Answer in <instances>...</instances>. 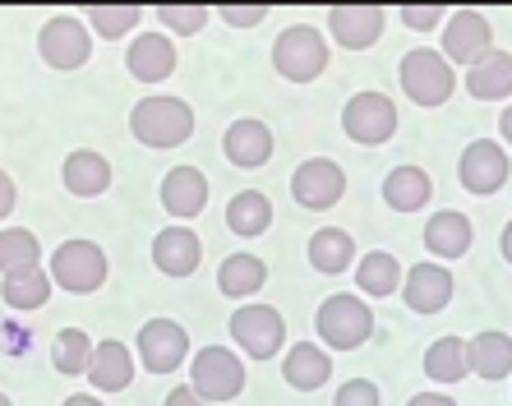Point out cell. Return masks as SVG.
Listing matches in <instances>:
<instances>
[{"mask_svg": "<svg viewBox=\"0 0 512 406\" xmlns=\"http://www.w3.org/2000/svg\"><path fill=\"white\" fill-rule=\"evenodd\" d=\"M130 134L143 148H157V153L180 148L194 134V107L185 97H171V93L139 97L130 111Z\"/></svg>", "mask_w": 512, "mask_h": 406, "instance_id": "obj_1", "label": "cell"}, {"mask_svg": "<svg viewBox=\"0 0 512 406\" xmlns=\"http://www.w3.org/2000/svg\"><path fill=\"white\" fill-rule=\"evenodd\" d=\"M111 263H107V250L97 240H65L51 250V287L70 291V296H93L102 282H107Z\"/></svg>", "mask_w": 512, "mask_h": 406, "instance_id": "obj_2", "label": "cell"}, {"mask_svg": "<svg viewBox=\"0 0 512 406\" xmlns=\"http://www.w3.org/2000/svg\"><path fill=\"white\" fill-rule=\"evenodd\" d=\"M273 70L286 84H314L328 70V37L310 24H291L273 42Z\"/></svg>", "mask_w": 512, "mask_h": 406, "instance_id": "obj_3", "label": "cell"}, {"mask_svg": "<svg viewBox=\"0 0 512 406\" xmlns=\"http://www.w3.org/2000/svg\"><path fill=\"white\" fill-rule=\"evenodd\" d=\"M314 328H319V342L328 351H356L374 337V314L360 296H328L314 314Z\"/></svg>", "mask_w": 512, "mask_h": 406, "instance_id": "obj_4", "label": "cell"}, {"mask_svg": "<svg viewBox=\"0 0 512 406\" xmlns=\"http://www.w3.org/2000/svg\"><path fill=\"white\" fill-rule=\"evenodd\" d=\"M397 79H402V93L411 97L416 107H443V102L453 97V88H457L453 65H448L439 51H429V47L406 51Z\"/></svg>", "mask_w": 512, "mask_h": 406, "instance_id": "obj_5", "label": "cell"}, {"mask_svg": "<svg viewBox=\"0 0 512 406\" xmlns=\"http://www.w3.org/2000/svg\"><path fill=\"white\" fill-rule=\"evenodd\" d=\"M190 388L203 397V402H236L245 393V360L231 347H203L194 351L190 365Z\"/></svg>", "mask_w": 512, "mask_h": 406, "instance_id": "obj_6", "label": "cell"}, {"mask_svg": "<svg viewBox=\"0 0 512 406\" xmlns=\"http://www.w3.org/2000/svg\"><path fill=\"white\" fill-rule=\"evenodd\" d=\"M342 130L351 144L360 148H379L397 134V107L393 97L379 93V88H365L342 107Z\"/></svg>", "mask_w": 512, "mask_h": 406, "instance_id": "obj_7", "label": "cell"}, {"mask_svg": "<svg viewBox=\"0 0 512 406\" xmlns=\"http://www.w3.org/2000/svg\"><path fill=\"white\" fill-rule=\"evenodd\" d=\"M37 56L51 70H84L93 60V33L84 28L79 14H51L42 33H37Z\"/></svg>", "mask_w": 512, "mask_h": 406, "instance_id": "obj_8", "label": "cell"}, {"mask_svg": "<svg viewBox=\"0 0 512 406\" xmlns=\"http://www.w3.org/2000/svg\"><path fill=\"white\" fill-rule=\"evenodd\" d=\"M231 342L250 360H273L286 351V319L273 305H240L231 314Z\"/></svg>", "mask_w": 512, "mask_h": 406, "instance_id": "obj_9", "label": "cell"}, {"mask_svg": "<svg viewBox=\"0 0 512 406\" xmlns=\"http://www.w3.org/2000/svg\"><path fill=\"white\" fill-rule=\"evenodd\" d=\"M134 351L148 374H176L190 360V333L176 319H148L134 337Z\"/></svg>", "mask_w": 512, "mask_h": 406, "instance_id": "obj_10", "label": "cell"}, {"mask_svg": "<svg viewBox=\"0 0 512 406\" xmlns=\"http://www.w3.org/2000/svg\"><path fill=\"white\" fill-rule=\"evenodd\" d=\"M457 180H462L466 194H499L508 185V148L494 144V139H476V144H466L462 157H457Z\"/></svg>", "mask_w": 512, "mask_h": 406, "instance_id": "obj_11", "label": "cell"}, {"mask_svg": "<svg viewBox=\"0 0 512 406\" xmlns=\"http://www.w3.org/2000/svg\"><path fill=\"white\" fill-rule=\"evenodd\" d=\"M494 51V28H489V19L480 10H453L448 14V24H443V51L439 56L448 60V65H476L480 56H489Z\"/></svg>", "mask_w": 512, "mask_h": 406, "instance_id": "obj_12", "label": "cell"}, {"mask_svg": "<svg viewBox=\"0 0 512 406\" xmlns=\"http://www.w3.org/2000/svg\"><path fill=\"white\" fill-rule=\"evenodd\" d=\"M342 194H346V171L337 167L333 157H310L291 176V199L300 208H310V213H323V208L342 203Z\"/></svg>", "mask_w": 512, "mask_h": 406, "instance_id": "obj_13", "label": "cell"}, {"mask_svg": "<svg viewBox=\"0 0 512 406\" xmlns=\"http://www.w3.org/2000/svg\"><path fill=\"white\" fill-rule=\"evenodd\" d=\"M388 28V14L379 5H333L328 10V33H333L337 47L346 51H365L374 47Z\"/></svg>", "mask_w": 512, "mask_h": 406, "instance_id": "obj_14", "label": "cell"}, {"mask_svg": "<svg viewBox=\"0 0 512 406\" xmlns=\"http://www.w3.org/2000/svg\"><path fill=\"white\" fill-rule=\"evenodd\" d=\"M273 148H277L273 130H268L263 120H254V116L231 120V130L222 134V153H227V162H231V167H240V171H259V167H268Z\"/></svg>", "mask_w": 512, "mask_h": 406, "instance_id": "obj_15", "label": "cell"}, {"mask_svg": "<svg viewBox=\"0 0 512 406\" xmlns=\"http://www.w3.org/2000/svg\"><path fill=\"white\" fill-rule=\"evenodd\" d=\"M125 70L134 84H162L176 74V42L167 33H139L125 51Z\"/></svg>", "mask_w": 512, "mask_h": 406, "instance_id": "obj_16", "label": "cell"}, {"mask_svg": "<svg viewBox=\"0 0 512 406\" xmlns=\"http://www.w3.org/2000/svg\"><path fill=\"white\" fill-rule=\"evenodd\" d=\"M162 208H167L176 222H190V217H199L203 208H208V176H203L199 167H171L167 176H162Z\"/></svg>", "mask_w": 512, "mask_h": 406, "instance_id": "obj_17", "label": "cell"}, {"mask_svg": "<svg viewBox=\"0 0 512 406\" xmlns=\"http://www.w3.org/2000/svg\"><path fill=\"white\" fill-rule=\"evenodd\" d=\"M402 296L411 314H439L453 300V273L439 263H416L411 273H402Z\"/></svg>", "mask_w": 512, "mask_h": 406, "instance_id": "obj_18", "label": "cell"}, {"mask_svg": "<svg viewBox=\"0 0 512 406\" xmlns=\"http://www.w3.org/2000/svg\"><path fill=\"white\" fill-rule=\"evenodd\" d=\"M88 383L97 393H125L134 383V351L116 337L93 342V360H88Z\"/></svg>", "mask_w": 512, "mask_h": 406, "instance_id": "obj_19", "label": "cell"}, {"mask_svg": "<svg viewBox=\"0 0 512 406\" xmlns=\"http://www.w3.org/2000/svg\"><path fill=\"white\" fill-rule=\"evenodd\" d=\"M153 263H157V273H167V277H190L194 268L203 263V240L194 236L190 227H167V231H157V240H153Z\"/></svg>", "mask_w": 512, "mask_h": 406, "instance_id": "obj_20", "label": "cell"}, {"mask_svg": "<svg viewBox=\"0 0 512 406\" xmlns=\"http://www.w3.org/2000/svg\"><path fill=\"white\" fill-rule=\"evenodd\" d=\"M111 162L102 153H93V148H74L70 157H65V167H60V180H65V190L74 194V199H97V194L111 190Z\"/></svg>", "mask_w": 512, "mask_h": 406, "instance_id": "obj_21", "label": "cell"}, {"mask_svg": "<svg viewBox=\"0 0 512 406\" xmlns=\"http://www.w3.org/2000/svg\"><path fill=\"white\" fill-rule=\"evenodd\" d=\"M282 379L296 393H314V388H323L333 379V356L319 342H296L291 351H282Z\"/></svg>", "mask_w": 512, "mask_h": 406, "instance_id": "obj_22", "label": "cell"}, {"mask_svg": "<svg viewBox=\"0 0 512 406\" xmlns=\"http://www.w3.org/2000/svg\"><path fill=\"white\" fill-rule=\"evenodd\" d=\"M466 365H471V374L485 383H499L512 374V337L499 333V328H485V333H476L471 342H466Z\"/></svg>", "mask_w": 512, "mask_h": 406, "instance_id": "obj_23", "label": "cell"}, {"mask_svg": "<svg viewBox=\"0 0 512 406\" xmlns=\"http://www.w3.org/2000/svg\"><path fill=\"white\" fill-rule=\"evenodd\" d=\"M471 240H476V231H471V217L466 213L443 208V213H434L425 222V245L434 259H462L471 250Z\"/></svg>", "mask_w": 512, "mask_h": 406, "instance_id": "obj_24", "label": "cell"}, {"mask_svg": "<svg viewBox=\"0 0 512 406\" xmlns=\"http://www.w3.org/2000/svg\"><path fill=\"white\" fill-rule=\"evenodd\" d=\"M466 93L480 97V102H503L512 97V51H489L480 56L471 70H466Z\"/></svg>", "mask_w": 512, "mask_h": 406, "instance_id": "obj_25", "label": "cell"}, {"mask_svg": "<svg viewBox=\"0 0 512 406\" xmlns=\"http://www.w3.org/2000/svg\"><path fill=\"white\" fill-rule=\"evenodd\" d=\"M434 199V180H429L425 167H393L388 180H383V203L397 208V213H420L425 203Z\"/></svg>", "mask_w": 512, "mask_h": 406, "instance_id": "obj_26", "label": "cell"}, {"mask_svg": "<svg viewBox=\"0 0 512 406\" xmlns=\"http://www.w3.org/2000/svg\"><path fill=\"white\" fill-rule=\"evenodd\" d=\"M227 227H231V236H240V240L263 236V231L273 227V199H268V194H259V190L231 194V203H227Z\"/></svg>", "mask_w": 512, "mask_h": 406, "instance_id": "obj_27", "label": "cell"}, {"mask_svg": "<svg viewBox=\"0 0 512 406\" xmlns=\"http://www.w3.org/2000/svg\"><path fill=\"white\" fill-rule=\"evenodd\" d=\"M356 263V240L346 236L342 227H319L310 236V268L323 277H337Z\"/></svg>", "mask_w": 512, "mask_h": 406, "instance_id": "obj_28", "label": "cell"}, {"mask_svg": "<svg viewBox=\"0 0 512 406\" xmlns=\"http://www.w3.org/2000/svg\"><path fill=\"white\" fill-rule=\"evenodd\" d=\"M356 287L365 291V296H397L402 291V263H397V254L388 250H370L356 259Z\"/></svg>", "mask_w": 512, "mask_h": 406, "instance_id": "obj_29", "label": "cell"}, {"mask_svg": "<svg viewBox=\"0 0 512 406\" xmlns=\"http://www.w3.org/2000/svg\"><path fill=\"white\" fill-rule=\"evenodd\" d=\"M263 282H268V263H263L259 254H231V259H222V268H217V287L231 300L259 296Z\"/></svg>", "mask_w": 512, "mask_h": 406, "instance_id": "obj_30", "label": "cell"}, {"mask_svg": "<svg viewBox=\"0 0 512 406\" xmlns=\"http://www.w3.org/2000/svg\"><path fill=\"white\" fill-rule=\"evenodd\" d=\"M471 374L466 365V342L462 337H439V342H429L425 351V379L429 383H443V388H453Z\"/></svg>", "mask_w": 512, "mask_h": 406, "instance_id": "obj_31", "label": "cell"}, {"mask_svg": "<svg viewBox=\"0 0 512 406\" xmlns=\"http://www.w3.org/2000/svg\"><path fill=\"white\" fill-rule=\"evenodd\" d=\"M33 268H42V240L28 227H5L0 231V277L33 273Z\"/></svg>", "mask_w": 512, "mask_h": 406, "instance_id": "obj_32", "label": "cell"}, {"mask_svg": "<svg viewBox=\"0 0 512 406\" xmlns=\"http://www.w3.org/2000/svg\"><path fill=\"white\" fill-rule=\"evenodd\" d=\"M0 300L19 314H33L42 310L51 300V277L47 268H33V273H14V277H0Z\"/></svg>", "mask_w": 512, "mask_h": 406, "instance_id": "obj_33", "label": "cell"}, {"mask_svg": "<svg viewBox=\"0 0 512 406\" xmlns=\"http://www.w3.org/2000/svg\"><path fill=\"white\" fill-rule=\"evenodd\" d=\"M88 360H93V337L84 328H60L51 337V365H56V374H65V379L88 374Z\"/></svg>", "mask_w": 512, "mask_h": 406, "instance_id": "obj_34", "label": "cell"}, {"mask_svg": "<svg viewBox=\"0 0 512 406\" xmlns=\"http://www.w3.org/2000/svg\"><path fill=\"white\" fill-rule=\"evenodd\" d=\"M139 19H143V10L139 5H88L84 10V28L88 33H97V37H130L134 28H139Z\"/></svg>", "mask_w": 512, "mask_h": 406, "instance_id": "obj_35", "label": "cell"}, {"mask_svg": "<svg viewBox=\"0 0 512 406\" xmlns=\"http://www.w3.org/2000/svg\"><path fill=\"white\" fill-rule=\"evenodd\" d=\"M153 19L167 28V33L194 37V33H203V24H208V19H213V10H203V5H157Z\"/></svg>", "mask_w": 512, "mask_h": 406, "instance_id": "obj_36", "label": "cell"}, {"mask_svg": "<svg viewBox=\"0 0 512 406\" xmlns=\"http://www.w3.org/2000/svg\"><path fill=\"white\" fill-rule=\"evenodd\" d=\"M333 406H383V393H379V383H370V379H346L337 388Z\"/></svg>", "mask_w": 512, "mask_h": 406, "instance_id": "obj_37", "label": "cell"}, {"mask_svg": "<svg viewBox=\"0 0 512 406\" xmlns=\"http://www.w3.org/2000/svg\"><path fill=\"white\" fill-rule=\"evenodd\" d=\"M217 19H222L227 28H254V24L268 19V5H222Z\"/></svg>", "mask_w": 512, "mask_h": 406, "instance_id": "obj_38", "label": "cell"}, {"mask_svg": "<svg viewBox=\"0 0 512 406\" xmlns=\"http://www.w3.org/2000/svg\"><path fill=\"white\" fill-rule=\"evenodd\" d=\"M439 19H448V10H443V5H402V24L416 28V33L439 28Z\"/></svg>", "mask_w": 512, "mask_h": 406, "instance_id": "obj_39", "label": "cell"}, {"mask_svg": "<svg viewBox=\"0 0 512 406\" xmlns=\"http://www.w3.org/2000/svg\"><path fill=\"white\" fill-rule=\"evenodd\" d=\"M14 203H19V185H14L10 171H0V222L14 213Z\"/></svg>", "mask_w": 512, "mask_h": 406, "instance_id": "obj_40", "label": "cell"}, {"mask_svg": "<svg viewBox=\"0 0 512 406\" xmlns=\"http://www.w3.org/2000/svg\"><path fill=\"white\" fill-rule=\"evenodd\" d=\"M167 406H213V402H203L190 383H185V388H171V393H167Z\"/></svg>", "mask_w": 512, "mask_h": 406, "instance_id": "obj_41", "label": "cell"}, {"mask_svg": "<svg viewBox=\"0 0 512 406\" xmlns=\"http://www.w3.org/2000/svg\"><path fill=\"white\" fill-rule=\"evenodd\" d=\"M406 406H457V402H453V397H448V393H416V397H411V402H406Z\"/></svg>", "mask_w": 512, "mask_h": 406, "instance_id": "obj_42", "label": "cell"}, {"mask_svg": "<svg viewBox=\"0 0 512 406\" xmlns=\"http://www.w3.org/2000/svg\"><path fill=\"white\" fill-rule=\"evenodd\" d=\"M60 406H107L102 397H93V393H74V397H65Z\"/></svg>", "mask_w": 512, "mask_h": 406, "instance_id": "obj_43", "label": "cell"}, {"mask_svg": "<svg viewBox=\"0 0 512 406\" xmlns=\"http://www.w3.org/2000/svg\"><path fill=\"white\" fill-rule=\"evenodd\" d=\"M499 130H503V144L512 148V102L503 107V116H499Z\"/></svg>", "mask_w": 512, "mask_h": 406, "instance_id": "obj_44", "label": "cell"}, {"mask_svg": "<svg viewBox=\"0 0 512 406\" xmlns=\"http://www.w3.org/2000/svg\"><path fill=\"white\" fill-rule=\"evenodd\" d=\"M499 250H503V259L512 263V222H508V227H503V236H499Z\"/></svg>", "mask_w": 512, "mask_h": 406, "instance_id": "obj_45", "label": "cell"}, {"mask_svg": "<svg viewBox=\"0 0 512 406\" xmlns=\"http://www.w3.org/2000/svg\"><path fill=\"white\" fill-rule=\"evenodd\" d=\"M0 406H14V402H10V397H5V393H0Z\"/></svg>", "mask_w": 512, "mask_h": 406, "instance_id": "obj_46", "label": "cell"}]
</instances>
